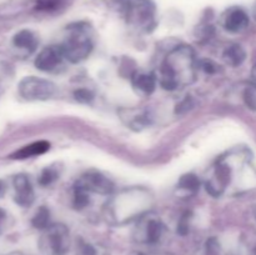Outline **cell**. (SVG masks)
Masks as SVG:
<instances>
[{"instance_id":"obj_36","label":"cell","mask_w":256,"mask_h":255,"mask_svg":"<svg viewBox=\"0 0 256 255\" xmlns=\"http://www.w3.org/2000/svg\"><path fill=\"white\" fill-rule=\"evenodd\" d=\"M255 218H256V212H255Z\"/></svg>"},{"instance_id":"obj_26","label":"cell","mask_w":256,"mask_h":255,"mask_svg":"<svg viewBox=\"0 0 256 255\" xmlns=\"http://www.w3.org/2000/svg\"><path fill=\"white\" fill-rule=\"evenodd\" d=\"M205 255H222V245L216 238H209L205 242Z\"/></svg>"},{"instance_id":"obj_25","label":"cell","mask_w":256,"mask_h":255,"mask_svg":"<svg viewBox=\"0 0 256 255\" xmlns=\"http://www.w3.org/2000/svg\"><path fill=\"white\" fill-rule=\"evenodd\" d=\"M74 98L76 102H82V104H92V100H94V92L89 89H78L74 92Z\"/></svg>"},{"instance_id":"obj_32","label":"cell","mask_w":256,"mask_h":255,"mask_svg":"<svg viewBox=\"0 0 256 255\" xmlns=\"http://www.w3.org/2000/svg\"><path fill=\"white\" fill-rule=\"evenodd\" d=\"M4 192H5V186L2 185V182H0V195H2Z\"/></svg>"},{"instance_id":"obj_2","label":"cell","mask_w":256,"mask_h":255,"mask_svg":"<svg viewBox=\"0 0 256 255\" xmlns=\"http://www.w3.org/2000/svg\"><path fill=\"white\" fill-rule=\"evenodd\" d=\"M152 204V196L149 190L142 188L125 189L119 195L108 202L105 205V214L108 222L112 224H125L128 222L142 218Z\"/></svg>"},{"instance_id":"obj_7","label":"cell","mask_w":256,"mask_h":255,"mask_svg":"<svg viewBox=\"0 0 256 255\" xmlns=\"http://www.w3.org/2000/svg\"><path fill=\"white\" fill-rule=\"evenodd\" d=\"M232 174L234 172L230 159L225 156L219 158L212 166V175L205 182L206 192L212 196H222L232 182Z\"/></svg>"},{"instance_id":"obj_3","label":"cell","mask_w":256,"mask_h":255,"mask_svg":"<svg viewBox=\"0 0 256 255\" xmlns=\"http://www.w3.org/2000/svg\"><path fill=\"white\" fill-rule=\"evenodd\" d=\"M66 36L62 40V54L68 62L72 64L82 62L86 59L92 52V29L88 22H74L66 28Z\"/></svg>"},{"instance_id":"obj_20","label":"cell","mask_w":256,"mask_h":255,"mask_svg":"<svg viewBox=\"0 0 256 255\" xmlns=\"http://www.w3.org/2000/svg\"><path fill=\"white\" fill-rule=\"evenodd\" d=\"M90 202V194L85 190L80 189V188L74 185V195H72V204H74L75 209H84L89 205Z\"/></svg>"},{"instance_id":"obj_14","label":"cell","mask_w":256,"mask_h":255,"mask_svg":"<svg viewBox=\"0 0 256 255\" xmlns=\"http://www.w3.org/2000/svg\"><path fill=\"white\" fill-rule=\"evenodd\" d=\"M132 84L135 92L148 96V95H152L155 92V88H156V76L152 72H136L132 74Z\"/></svg>"},{"instance_id":"obj_22","label":"cell","mask_w":256,"mask_h":255,"mask_svg":"<svg viewBox=\"0 0 256 255\" xmlns=\"http://www.w3.org/2000/svg\"><path fill=\"white\" fill-rule=\"evenodd\" d=\"M62 4V0H36L35 9L39 12H55Z\"/></svg>"},{"instance_id":"obj_9","label":"cell","mask_w":256,"mask_h":255,"mask_svg":"<svg viewBox=\"0 0 256 255\" xmlns=\"http://www.w3.org/2000/svg\"><path fill=\"white\" fill-rule=\"evenodd\" d=\"M64 59L65 56L60 45H49L38 54L34 64L40 72H52L59 69V66H62Z\"/></svg>"},{"instance_id":"obj_34","label":"cell","mask_w":256,"mask_h":255,"mask_svg":"<svg viewBox=\"0 0 256 255\" xmlns=\"http://www.w3.org/2000/svg\"><path fill=\"white\" fill-rule=\"evenodd\" d=\"M252 255H256V248L252 252Z\"/></svg>"},{"instance_id":"obj_21","label":"cell","mask_w":256,"mask_h":255,"mask_svg":"<svg viewBox=\"0 0 256 255\" xmlns=\"http://www.w3.org/2000/svg\"><path fill=\"white\" fill-rule=\"evenodd\" d=\"M59 178V172L55 168H45L39 176V184L42 186H48L52 184Z\"/></svg>"},{"instance_id":"obj_31","label":"cell","mask_w":256,"mask_h":255,"mask_svg":"<svg viewBox=\"0 0 256 255\" xmlns=\"http://www.w3.org/2000/svg\"><path fill=\"white\" fill-rule=\"evenodd\" d=\"M4 218H5V212L0 209V222H2V220L4 219Z\"/></svg>"},{"instance_id":"obj_4","label":"cell","mask_w":256,"mask_h":255,"mask_svg":"<svg viewBox=\"0 0 256 255\" xmlns=\"http://www.w3.org/2000/svg\"><path fill=\"white\" fill-rule=\"evenodd\" d=\"M116 4L130 25L144 32L154 29L156 6L152 0H116Z\"/></svg>"},{"instance_id":"obj_13","label":"cell","mask_w":256,"mask_h":255,"mask_svg":"<svg viewBox=\"0 0 256 255\" xmlns=\"http://www.w3.org/2000/svg\"><path fill=\"white\" fill-rule=\"evenodd\" d=\"M120 115H122V119L124 120L125 124L132 130L144 129V128L149 126L152 122V118L148 109H142V110L125 109L120 112Z\"/></svg>"},{"instance_id":"obj_30","label":"cell","mask_w":256,"mask_h":255,"mask_svg":"<svg viewBox=\"0 0 256 255\" xmlns=\"http://www.w3.org/2000/svg\"><path fill=\"white\" fill-rule=\"evenodd\" d=\"M250 76H252V82H254V84L256 85V62L254 64V66H252V72H250Z\"/></svg>"},{"instance_id":"obj_17","label":"cell","mask_w":256,"mask_h":255,"mask_svg":"<svg viewBox=\"0 0 256 255\" xmlns=\"http://www.w3.org/2000/svg\"><path fill=\"white\" fill-rule=\"evenodd\" d=\"M200 189V180L195 174H185L180 178L176 185V192L180 196L190 198L198 194Z\"/></svg>"},{"instance_id":"obj_11","label":"cell","mask_w":256,"mask_h":255,"mask_svg":"<svg viewBox=\"0 0 256 255\" xmlns=\"http://www.w3.org/2000/svg\"><path fill=\"white\" fill-rule=\"evenodd\" d=\"M250 24V18L248 12L242 8H230L224 12L222 19V25L226 32L238 34L248 29Z\"/></svg>"},{"instance_id":"obj_12","label":"cell","mask_w":256,"mask_h":255,"mask_svg":"<svg viewBox=\"0 0 256 255\" xmlns=\"http://www.w3.org/2000/svg\"><path fill=\"white\" fill-rule=\"evenodd\" d=\"M12 184L15 189V202L20 206H30L34 202L35 194L29 176L25 174H18L12 180Z\"/></svg>"},{"instance_id":"obj_27","label":"cell","mask_w":256,"mask_h":255,"mask_svg":"<svg viewBox=\"0 0 256 255\" xmlns=\"http://www.w3.org/2000/svg\"><path fill=\"white\" fill-rule=\"evenodd\" d=\"M192 108H194V100H192V96H186L182 102H180L179 104L176 105L175 112H176V114H184V112L192 110Z\"/></svg>"},{"instance_id":"obj_29","label":"cell","mask_w":256,"mask_h":255,"mask_svg":"<svg viewBox=\"0 0 256 255\" xmlns=\"http://www.w3.org/2000/svg\"><path fill=\"white\" fill-rule=\"evenodd\" d=\"M200 66H202V69L204 70L205 72H208V74H214L218 70L216 65H215L212 60H202V62H200Z\"/></svg>"},{"instance_id":"obj_33","label":"cell","mask_w":256,"mask_h":255,"mask_svg":"<svg viewBox=\"0 0 256 255\" xmlns=\"http://www.w3.org/2000/svg\"><path fill=\"white\" fill-rule=\"evenodd\" d=\"M252 12H254V16H255V19H256V2H255V4H254V8H252Z\"/></svg>"},{"instance_id":"obj_18","label":"cell","mask_w":256,"mask_h":255,"mask_svg":"<svg viewBox=\"0 0 256 255\" xmlns=\"http://www.w3.org/2000/svg\"><path fill=\"white\" fill-rule=\"evenodd\" d=\"M222 60L230 66H240L246 60V50L240 44L228 45L222 52Z\"/></svg>"},{"instance_id":"obj_8","label":"cell","mask_w":256,"mask_h":255,"mask_svg":"<svg viewBox=\"0 0 256 255\" xmlns=\"http://www.w3.org/2000/svg\"><path fill=\"white\" fill-rule=\"evenodd\" d=\"M75 186L85 190L89 194L99 195H110L114 192V182L99 172H88L75 182Z\"/></svg>"},{"instance_id":"obj_1","label":"cell","mask_w":256,"mask_h":255,"mask_svg":"<svg viewBox=\"0 0 256 255\" xmlns=\"http://www.w3.org/2000/svg\"><path fill=\"white\" fill-rule=\"evenodd\" d=\"M199 62L194 49L188 45L174 48L160 66L159 82L165 90H176L196 80Z\"/></svg>"},{"instance_id":"obj_5","label":"cell","mask_w":256,"mask_h":255,"mask_svg":"<svg viewBox=\"0 0 256 255\" xmlns=\"http://www.w3.org/2000/svg\"><path fill=\"white\" fill-rule=\"evenodd\" d=\"M19 95L29 102H42L52 99L58 92V86L52 82L36 76H26L18 85Z\"/></svg>"},{"instance_id":"obj_15","label":"cell","mask_w":256,"mask_h":255,"mask_svg":"<svg viewBox=\"0 0 256 255\" xmlns=\"http://www.w3.org/2000/svg\"><path fill=\"white\" fill-rule=\"evenodd\" d=\"M50 149V142L46 140H39V142H34L32 144H28L25 146L20 148L19 150L12 152L10 155L12 159L22 160V159H29L32 156H39V155L45 154L48 150Z\"/></svg>"},{"instance_id":"obj_19","label":"cell","mask_w":256,"mask_h":255,"mask_svg":"<svg viewBox=\"0 0 256 255\" xmlns=\"http://www.w3.org/2000/svg\"><path fill=\"white\" fill-rule=\"evenodd\" d=\"M32 226L36 228V229L45 230L46 228H49L50 225V212L46 206H40L38 209V212H35V215L32 216Z\"/></svg>"},{"instance_id":"obj_24","label":"cell","mask_w":256,"mask_h":255,"mask_svg":"<svg viewBox=\"0 0 256 255\" xmlns=\"http://www.w3.org/2000/svg\"><path fill=\"white\" fill-rule=\"evenodd\" d=\"M242 99H244L245 105H246L250 110L256 112V85L248 86L246 89L244 90Z\"/></svg>"},{"instance_id":"obj_16","label":"cell","mask_w":256,"mask_h":255,"mask_svg":"<svg viewBox=\"0 0 256 255\" xmlns=\"http://www.w3.org/2000/svg\"><path fill=\"white\" fill-rule=\"evenodd\" d=\"M38 42H39V40H38L36 35H35L32 30L28 29L20 30V32H18L16 34L12 36V45H14L16 49L25 50L28 54H32V52L36 49Z\"/></svg>"},{"instance_id":"obj_35","label":"cell","mask_w":256,"mask_h":255,"mask_svg":"<svg viewBox=\"0 0 256 255\" xmlns=\"http://www.w3.org/2000/svg\"><path fill=\"white\" fill-rule=\"evenodd\" d=\"M138 255H144V254H138Z\"/></svg>"},{"instance_id":"obj_10","label":"cell","mask_w":256,"mask_h":255,"mask_svg":"<svg viewBox=\"0 0 256 255\" xmlns=\"http://www.w3.org/2000/svg\"><path fill=\"white\" fill-rule=\"evenodd\" d=\"M165 232V225L155 216L142 218L138 226V239L146 244H156Z\"/></svg>"},{"instance_id":"obj_6","label":"cell","mask_w":256,"mask_h":255,"mask_svg":"<svg viewBox=\"0 0 256 255\" xmlns=\"http://www.w3.org/2000/svg\"><path fill=\"white\" fill-rule=\"evenodd\" d=\"M40 246L49 255H65L70 248V232L64 224H52L44 230Z\"/></svg>"},{"instance_id":"obj_23","label":"cell","mask_w":256,"mask_h":255,"mask_svg":"<svg viewBox=\"0 0 256 255\" xmlns=\"http://www.w3.org/2000/svg\"><path fill=\"white\" fill-rule=\"evenodd\" d=\"M76 255H105L104 252H102L99 246L94 244H90V242H80L79 245H78V252Z\"/></svg>"},{"instance_id":"obj_28","label":"cell","mask_w":256,"mask_h":255,"mask_svg":"<svg viewBox=\"0 0 256 255\" xmlns=\"http://www.w3.org/2000/svg\"><path fill=\"white\" fill-rule=\"evenodd\" d=\"M189 216L190 214L186 212L182 216V219L179 220V224H178V234L180 235H186L189 232Z\"/></svg>"}]
</instances>
